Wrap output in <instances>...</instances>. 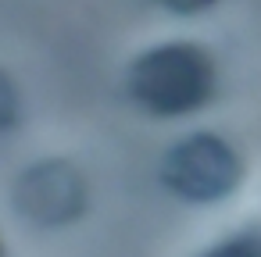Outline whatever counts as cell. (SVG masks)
I'll use <instances>...</instances> for the list:
<instances>
[{
  "label": "cell",
  "instance_id": "obj_1",
  "mask_svg": "<svg viewBox=\"0 0 261 257\" xmlns=\"http://www.w3.org/2000/svg\"><path fill=\"white\" fill-rule=\"evenodd\" d=\"M125 90L136 107L154 118H179L200 111L215 93V61L197 43H161L143 50L129 72Z\"/></svg>",
  "mask_w": 261,
  "mask_h": 257
},
{
  "label": "cell",
  "instance_id": "obj_2",
  "mask_svg": "<svg viewBox=\"0 0 261 257\" xmlns=\"http://www.w3.org/2000/svg\"><path fill=\"white\" fill-rule=\"evenodd\" d=\"M161 182L186 204H218L243 182V161L218 132H193L161 157Z\"/></svg>",
  "mask_w": 261,
  "mask_h": 257
},
{
  "label": "cell",
  "instance_id": "obj_3",
  "mask_svg": "<svg viewBox=\"0 0 261 257\" xmlns=\"http://www.w3.org/2000/svg\"><path fill=\"white\" fill-rule=\"evenodd\" d=\"M11 204L25 225L65 229L90 204L86 175L65 157H43V161L22 168V175L11 186Z\"/></svg>",
  "mask_w": 261,
  "mask_h": 257
},
{
  "label": "cell",
  "instance_id": "obj_4",
  "mask_svg": "<svg viewBox=\"0 0 261 257\" xmlns=\"http://www.w3.org/2000/svg\"><path fill=\"white\" fill-rule=\"evenodd\" d=\"M200 257H261V232H236L222 243H215L211 250H204Z\"/></svg>",
  "mask_w": 261,
  "mask_h": 257
},
{
  "label": "cell",
  "instance_id": "obj_5",
  "mask_svg": "<svg viewBox=\"0 0 261 257\" xmlns=\"http://www.w3.org/2000/svg\"><path fill=\"white\" fill-rule=\"evenodd\" d=\"M22 118V104H18V90L11 82V75H0V129L11 132Z\"/></svg>",
  "mask_w": 261,
  "mask_h": 257
},
{
  "label": "cell",
  "instance_id": "obj_6",
  "mask_svg": "<svg viewBox=\"0 0 261 257\" xmlns=\"http://www.w3.org/2000/svg\"><path fill=\"white\" fill-rule=\"evenodd\" d=\"M158 4L165 11H172V15H200V11H207L215 4V0H158Z\"/></svg>",
  "mask_w": 261,
  "mask_h": 257
}]
</instances>
